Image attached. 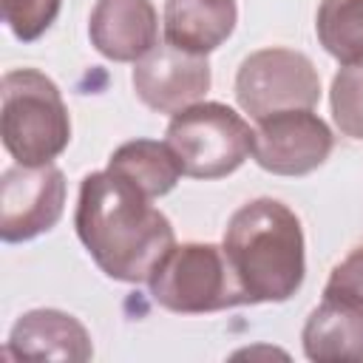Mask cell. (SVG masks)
I'll return each mask as SVG.
<instances>
[{
  "mask_svg": "<svg viewBox=\"0 0 363 363\" xmlns=\"http://www.w3.org/2000/svg\"><path fill=\"white\" fill-rule=\"evenodd\" d=\"M74 227L96 267L122 284H142L176 244L170 218L136 184L105 170L79 184Z\"/></svg>",
  "mask_w": 363,
  "mask_h": 363,
  "instance_id": "obj_1",
  "label": "cell"
},
{
  "mask_svg": "<svg viewBox=\"0 0 363 363\" xmlns=\"http://www.w3.org/2000/svg\"><path fill=\"white\" fill-rule=\"evenodd\" d=\"M221 247L247 303L289 301L303 284V227L278 199H252L241 204L227 221Z\"/></svg>",
  "mask_w": 363,
  "mask_h": 363,
  "instance_id": "obj_2",
  "label": "cell"
},
{
  "mask_svg": "<svg viewBox=\"0 0 363 363\" xmlns=\"http://www.w3.org/2000/svg\"><path fill=\"white\" fill-rule=\"evenodd\" d=\"M0 136L17 164H48L71 142V116L51 77L11 68L0 79Z\"/></svg>",
  "mask_w": 363,
  "mask_h": 363,
  "instance_id": "obj_3",
  "label": "cell"
},
{
  "mask_svg": "<svg viewBox=\"0 0 363 363\" xmlns=\"http://www.w3.org/2000/svg\"><path fill=\"white\" fill-rule=\"evenodd\" d=\"M147 286L150 298L176 315H204L247 303L224 247L204 241L173 244L150 272Z\"/></svg>",
  "mask_w": 363,
  "mask_h": 363,
  "instance_id": "obj_4",
  "label": "cell"
},
{
  "mask_svg": "<svg viewBox=\"0 0 363 363\" xmlns=\"http://www.w3.org/2000/svg\"><path fill=\"white\" fill-rule=\"evenodd\" d=\"M255 130L224 102H196L173 113L164 142L190 179H224L252 156Z\"/></svg>",
  "mask_w": 363,
  "mask_h": 363,
  "instance_id": "obj_5",
  "label": "cell"
},
{
  "mask_svg": "<svg viewBox=\"0 0 363 363\" xmlns=\"http://www.w3.org/2000/svg\"><path fill=\"white\" fill-rule=\"evenodd\" d=\"M320 99V77L312 60L295 48L252 51L235 74V102L250 119H264L281 111L315 108Z\"/></svg>",
  "mask_w": 363,
  "mask_h": 363,
  "instance_id": "obj_6",
  "label": "cell"
},
{
  "mask_svg": "<svg viewBox=\"0 0 363 363\" xmlns=\"http://www.w3.org/2000/svg\"><path fill=\"white\" fill-rule=\"evenodd\" d=\"M65 210V176L48 164H14L0 179V238L6 244L31 241L48 233Z\"/></svg>",
  "mask_w": 363,
  "mask_h": 363,
  "instance_id": "obj_7",
  "label": "cell"
},
{
  "mask_svg": "<svg viewBox=\"0 0 363 363\" xmlns=\"http://www.w3.org/2000/svg\"><path fill=\"white\" fill-rule=\"evenodd\" d=\"M332 147V128L312 108L281 111L255 122L252 159L267 173L306 176L329 159Z\"/></svg>",
  "mask_w": 363,
  "mask_h": 363,
  "instance_id": "obj_8",
  "label": "cell"
},
{
  "mask_svg": "<svg viewBox=\"0 0 363 363\" xmlns=\"http://www.w3.org/2000/svg\"><path fill=\"white\" fill-rule=\"evenodd\" d=\"M136 96L156 113H179L210 91V62L204 54L182 51L170 43L156 45L133 62L130 74Z\"/></svg>",
  "mask_w": 363,
  "mask_h": 363,
  "instance_id": "obj_9",
  "label": "cell"
},
{
  "mask_svg": "<svg viewBox=\"0 0 363 363\" xmlns=\"http://www.w3.org/2000/svg\"><path fill=\"white\" fill-rule=\"evenodd\" d=\"M301 343L315 363H363V298L323 286L320 303L303 323Z\"/></svg>",
  "mask_w": 363,
  "mask_h": 363,
  "instance_id": "obj_10",
  "label": "cell"
},
{
  "mask_svg": "<svg viewBox=\"0 0 363 363\" xmlns=\"http://www.w3.org/2000/svg\"><path fill=\"white\" fill-rule=\"evenodd\" d=\"M88 37L105 60L136 62L159 45V14L150 0H96Z\"/></svg>",
  "mask_w": 363,
  "mask_h": 363,
  "instance_id": "obj_11",
  "label": "cell"
},
{
  "mask_svg": "<svg viewBox=\"0 0 363 363\" xmlns=\"http://www.w3.org/2000/svg\"><path fill=\"white\" fill-rule=\"evenodd\" d=\"M6 357L85 363L94 357V343L74 315L62 309H28L9 332Z\"/></svg>",
  "mask_w": 363,
  "mask_h": 363,
  "instance_id": "obj_12",
  "label": "cell"
},
{
  "mask_svg": "<svg viewBox=\"0 0 363 363\" xmlns=\"http://www.w3.org/2000/svg\"><path fill=\"white\" fill-rule=\"evenodd\" d=\"M235 20V0H164V43L207 57L233 34Z\"/></svg>",
  "mask_w": 363,
  "mask_h": 363,
  "instance_id": "obj_13",
  "label": "cell"
},
{
  "mask_svg": "<svg viewBox=\"0 0 363 363\" xmlns=\"http://www.w3.org/2000/svg\"><path fill=\"white\" fill-rule=\"evenodd\" d=\"M108 170L128 179L150 199L170 193L184 176L170 145L156 139H130L119 145L108 159Z\"/></svg>",
  "mask_w": 363,
  "mask_h": 363,
  "instance_id": "obj_14",
  "label": "cell"
},
{
  "mask_svg": "<svg viewBox=\"0 0 363 363\" xmlns=\"http://www.w3.org/2000/svg\"><path fill=\"white\" fill-rule=\"evenodd\" d=\"M315 31L340 65H363V0H320Z\"/></svg>",
  "mask_w": 363,
  "mask_h": 363,
  "instance_id": "obj_15",
  "label": "cell"
},
{
  "mask_svg": "<svg viewBox=\"0 0 363 363\" xmlns=\"http://www.w3.org/2000/svg\"><path fill=\"white\" fill-rule=\"evenodd\" d=\"M329 102L340 133L363 139V65H343L335 74Z\"/></svg>",
  "mask_w": 363,
  "mask_h": 363,
  "instance_id": "obj_16",
  "label": "cell"
},
{
  "mask_svg": "<svg viewBox=\"0 0 363 363\" xmlns=\"http://www.w3.org/2000/svg\"><path fill=\"white\" fill-rule=\"evenodd\" d=\"M62 0H3V23L20 43L40 40L57 20Z\"/></svg>",
  "mask_w": 363,
  "mask_h": 363,
  "instance_id": "obj_17",
  "label": "cell"
}]
</instances>
